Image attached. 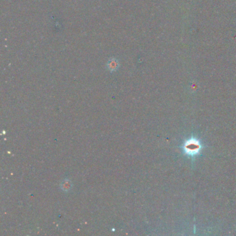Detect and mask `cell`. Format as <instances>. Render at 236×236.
Listing matches in <instances>:
<instances>
[{
    "instance_id": "cell-1",
    "label": "cell",
    "mask_w": 236,
    "mask_h": 236,
    "mask_svg": "<svg viewBox=\"0 0 236 236\" xmlns=\"http://www.w3.org/2000/svg\"><path fill=\"white\" fill-rule=\"evenodd\" d=\"M107 67L111 71H116L118 67H119V62H117L116 59H111L110 61L108 62Z\"/></svg>"
},
{
    "instance_id": "cell-2",
    "label": "cell",
    "mask_w": 236,
    "mask_h": 236,
    "mask_svg": "<svg viewBox=\"0 0 236 236\" xmlns=\"http://www.w3.org/2000/svg\"><path fill=\"white\" fill-rule=\"evenodd\" d=\"M62 188H63L64 190H65V191H67V190H68L69 188H70V185H69L68 184H66V182L63 183V184H62Z\"/></svg>"
}]
</instances>
